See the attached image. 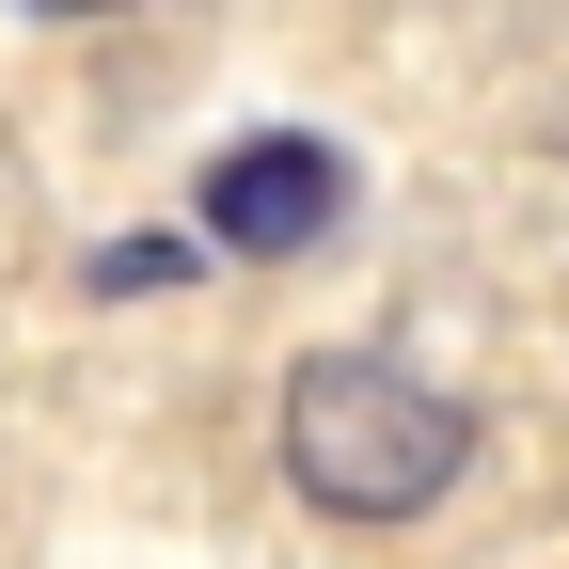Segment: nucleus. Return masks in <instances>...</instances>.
Listing matches in <instances>:
<instances>
[{
    "label": "nucleus",
    "mask_w": 569,
    "mask_h": 569,
    "mask_svg": "<svg viewBox=\"0 0 569 569\" xmlns=\"http://www.w3.org/2000/svg\"><path fill=\"white\" fill-rule=\"evenodd\" d=\"M459 459H475V411L443 380H411L396 348H317V365L284 380V475H301V507H332V522L443 507Z\"/></svg>",
    "instance_id": "f257e3e1"
},
{
    "label": "nucleus",
    "mask_w": 569,
    "mask_h": 569,
    "mask_svg": "<svg viewBox=\"0 0 569 569\" xmlns=\"http://www.w3.org/2000/svg\"><path fill=\"white\" fill-rule=\"evenodd\" d=\"M348 222V159H332V142L317 127H253V142H222V159H206V238H222V253H317Z\"/></svg>",
    "instance_id": "f03ea898"
},
{
    "label": "nucleus",
    "mask_w": 569,
    "mask_h": 569,
    "mask_svg": "<svg viewBox=\"0 0 569 569\" xmlns=\"http://www.w3.org/2000/svg\"><path fill=\"white\" fill-rule=\"evenodd\" d=\"M17 17H111V0H17Z\"/></svg>",
    "instance_id": "7ed1b4c3"
}]
</instances>
